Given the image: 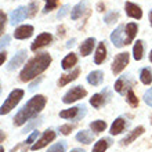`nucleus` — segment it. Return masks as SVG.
Listing matches in <instances>:
<instances>
[{"mask_svg": "<svg viewBox=\"0 0 152 152\" xmlns=\"http://www.w3.org/2000/svg\"><path fill=\"white\" fill-rule=\"evenodd\" d=\"M102 80H104V73L101 71H93L87 76V82L93 86H100L102 83Z\"/></svg>", "mask_w": 152, "mask_h": 152, "instance_id": "6ab92c4d", "label": "nucleus"}, {"mask_svg": "<svg viewBox=\"0 0 152 152\" xmlns=\"http://www.w3.org/2000/svg\"><path fill=\"white\" fill-rule=\"evenodd\" d=\"M8 43H10V36H8V35H4V36L1 37V48H4Z\"/></svg>", "mask_w": 152, "mask_h": 152, "instance_id": "a19ab883", "label": "nucleus"}, {"mask_svg": "<svg viewBox=\"0 0 152 152\" xmlns=\"http://www.w3.org/2000/svg\"><path fill=\"white\" fill-rule=\"evenodd\" d=\"M142 54H144V44L141 40H137L134 47H133V56H134V60L140 61L142 58Z\"/></svg>", "mask_w": 152, "mask_h": 152, "instance_id": "a878e982", "label": "nucleus"}, {"mask_svg": "<svg viewBox=\"0 0 152 152\" xmlns=\"http://www.w3.org/2000/svg\"><path fill=\"white\" fill-rule=\"evenodd\" d=\"M94 44H96V39H94V37H88V39H86L83 43H82V46L79 47L80 54H82L83 57L88 56V54L93 51V47H94Z\"/></svg>", "mask_w": 152, "mask_h": 152, "instance_id": "f3484780", "label": "nucleus"}, {"mask_svg": "<svg viewBox=\"0 0 152 152\" xmlns=\"http://www.w3.org/2000/svg\"><path fill=\"white\" fill-rule=\"evenodd\" d=\"M37 137H39V132H37V130H35V132H33L32 134L28 137V140L25 141V144H32V142H35V140H36Z\"/></svg>", "mask_w": 152, "mask_h": 152, "instance_id": "4c0bfd02", "label": "nucleus"}, {"mask_svg": "<svg viewBox=\"0 0 152 152\" xmlns=\"http://www.w3.org/2000/svg\"><path fill=\"white\" fill-rule=\"evenodd\" d=\"M54 138H56V132H53V130H46V132L43 133V136L40 137L35 144H32L31 149H32V151H37V149L44 148V147L48 145V142H51Z\"/></svg>", "mask_w": 152, "mask_h": 152, "instance_id": "423d86ee", "label": "nucleus"}, {"mask_svg": "<svg viewBox=\"0 0 152 152\" xmlns=\"http://www.w3.org/2000/svg\"><path fill=\"white\" fill-rule=\"evenodd\" d=\"M72 130H73V124H62V126L60 127V132L62 133V134H65V136L69 134Z\"/></svg>", "mask_w": 152, "mask_h": 152, "instance_id": "f704fd0d", "label": "nucleus"}, {"mask_svg": "<svg viewBox=\"0 0 152 152\" xmlns=\"http://www.w3.org/2000/svg\"><path fill=\"white\" fill-rule=\"evenodd\" d=\"M47 98L44 96H35L22 107V108L17 112L15 118H14V124L15 126H22L28 120H31L32 118L42 112V109L46 107Z\"/></svg>", "mask_w": 152, "mask_h": 152, "instance_id": "f257e3e1", "label": "nucleus"}, {"mask_svg": "<svg viewBox=\"0 0 152 152\" xmlns=\"http://www.w3.org/2000/svg\"><path fill=\"white\" fill-rule=\"evenodd\" d=\"M87 96V91L84 90L82 86H76V87H72L69 90L64 97H62V101L65 104H71V102H75V101L83 98V97Z\"/></svg>", "mask_w": 152, "mask_h": 152, "instance_id": "20e7f679", "label": "nucleus"}, {"mask_svg": "<svg viewBox=\"0 0 152 152\" xmlns=\"http://www.w3.org/2000/svg\"><path fill=\"white\" fill-rule=\"evenodd\" d=\"M22 97H24V90H21V88L12 90V91L10 93V96L7 97V100L4 101V104L1 105L0 113H1V115H6V113H8L11 109H14L15 105L20 102Z\"/></svg>", "mask_w": 152, "mask_h": 152, "instance_id": "7ed1b4c3", "label": "nucleus"}, {"mask_svg": "<svg viewBox=\"0 0 152 152\" xmlns=\"http://www.w3.org/2000/svg\"><path fill=\"white\" fill-rule=\"evenodd\" d=\"M129 58H130V57H129V53H120V54H118V56L113 58L112 72L115 73V75L120 73L126 68V65L129 64Z\"/></svg>", "mask_w": 152, "mask_h": 152, "instance_id": "39448f33", "label": "nucleus"}, {"mask_svg": "<svg viewBox=\"0 0 152 152\" xmlns=\"http://www.w3.org/2000/svg\"><path fill=\"white\" fill-rule=\"evenodd\" d=\"M51 64V57L48 53H42L37 54L36 57H33L28 64L24 66V69L21 71L20 77L22 82H28V80L35 79L36 76H39L42 72H44L48 68V65Z\"/></svg>", "mask_w": 152, "mask_h": 152, "instance_id": "f03ea898", "label": "nucleus"}, {"mask_svg": "<svg viewBox=\"0 0 152 152\" xmlns=\"http://www.w3.org/2000/svg\"><path fill=\"white\" fill-rule=\"evenodd\" d=\"M142 133H144V127H142V126H138V127H136L134 130H133V132L129 133L127 136H126V137L123 138V140L120 141V144H122V145H127V144H130V142H133V141L136 140L137 137H140L141 134H142Z\"/></svg>", "mask_w": 152, "mask_h": 152, "instance_id": "4468645a", "label": "nucleus"}, {"mask_svg": "<svg viewBox=\"0 0 152 152\" xmlns=\"http://www.w3.org/2000/svg\"><path fill=\"white\" fill-rule=\"evenodd\" d=\"M111 145V140L109 138H101L94 144L93 147V152H105L107 148Z\"/></svg>", "mask_w": 152, "mask_h": 152, "instance_id": "b1692460", "label": "nucleus"}, {"mask_svg": "<svg viewBox=\"0 0 152 152\" xmlns=\"http://www.w3.org/2000/svg\"><path fill=\"white\" fill-rule=\"evenodd\" d=\"M0 20H1V26H0V31H1V33H4V26H6V21H7V17H6L4 11H0Z\"/></svg>", "mask_w": 152, "mask_h": 152, "instance_id": "58836bf2", "label": "nucleus"}, {"mask_svg": "<svg viewBox=\"0 0 152 152\" xmlns=\"http://www.w3.org/2000/svg\"><path fill=\"white\" fill-rule=\"evenodd\" d=\"M36 10H37V4L35 3V1H32V3L28 6V15L33 17L35 14H36Z\"/></svg>", "mask_w": 152, "mask_h": 152, "instance_id": "c9c22d12", "label": "nucleus"}, {"mask_svg": "<svg viewBox=\"0 0 152 152\" xmlns=\"http://www.w3.org/2000/svg\"><path fill=\"white\" fill-rule=\"evenodd\" d=\"M65 149H66V142L65 141H60V142L54 144L53 147H50L47 152H65Z\"/></svg>", "mask_w": 152, "mask_h": 152, "instance_id": "c756f323", "label": "nucleus"}, {"mask_svg": "<svg viewBox=\"0 0 152 152\" xmlns=\"http://www.w3.org/2000/svg\"><path fill=\"white\" fill-rule=\"evenodd\" d=\"M44 1H46V7H44L43 12H50L58 7V0H44Z\"/></svg>", "mask_w": 152, "mask_h": 152, "instance_id": "7c9ffc66", "label": "nucleus"}, {"mask_svg": "<svg viewBox=\"0 0 152 152\" xmlns=\"http://www.w3.org/2000/svg\"><path fill=\"white\" fill-rule=\"evenodd\" d=\"M118 18H119V14H118V12H115V11H112V12H109L108 15H105L104 21L107 22V24H112V22H115Z\"/></svg>", "mask_w": 152, "mask_h": 152, "instance_id": "72a5a7b5", "label": "nucleus"}, {"mask_svg": "<svg viewBox=\"0 0 152 152\" xmlns=\"http://www.w3.org/2000/svg\"><path fill=\"white\" fill-rule=\"evenodd\" d=\"M51 40H53V36L50 35V33H40L39 36L35 39V42L32 43L31 50H32V51H36V50H39V48L50 44L51 43Z\"/></svg>", "mask_w": 152, "mask_h": 152, "instance_id": "6e6552de", "label": "nucleus"}, {"mask_svg": "<svg viewBox=\"0 0 152 152\" xmlns=\"http://www.w3.org/2000/svg\"><path fill=\"white\" fill-rule=\"evenodd\" d=\"M90 129H91L94 133H102L107 129V123L104 120H94L90 123Z\"/></svg>", "mask_w": 152, "mask_h": 152, "instance_id": "cd10ccee", "label": "nucleus"}, {"mask_svg": "<svg viewBox=\"0 0 152 152\" xmlns=\"http://www.w3.org/2000/svg\"><path fill=\"white\" fill-rule=\"evenodd\" d=\"M105 58H107V47H105V43H104V42H101V43L98 44L97 50H96L94 62H96L97 65H100V64H102V62L105 61Z\"/></svg>", "mask_w": 152, "mask_h": 152, "instance_id": "dca6fc26", "label": "nucleus"}, {"mask_svg": "<svg viewBox=\"0 0 152 152\" xmlns=\"http://www.w3.org/2000/svg\"><path fill=\"white\" fill-rule=\"evenodd\" d=\"M33 35V26L32 25H22V26H18L14 32V37L18 40L22 39H28Z\"/></svg>", "mask_w": 152, "mask_h": 152, "instance_id": "f8f14e48", "label": "nucleus"}, {"mask_svg": "<svg viewBox=\"0 0 152 152\" xmlns=\"http://www.w3.org/2000/svg\"><path fill=\"white\" fill-rule=\"evenodd\" d=\"M76 62H77V57H76L73 53H71V54H68V56L62 60L61 66H62V69H65V71H66V69L73 68V66L76 65Z\"/></svg>", "mask_w": 152, "mask_h": 152, "instance_id": "4be33fe9", "label": "nucleus"}, {"mask_svg": "<svg viewBox=\"0 0 152 152\" xmlns=\"http://www.w3.org/2000/svg\"><path fill=\"white\" fill-rule=\"evenodd\" d=\"M28 15V7H18L17 10H14V11L11 12V15H10V18H11V25H15V24H20L21 21H24Z\"/></svg>", "mask_w": 152, "mask_h": 152, "instance_id": "9b49d317", "label": "nucleus"}, {"mask_svg": "<svg viewBox=\"0 0 152 152\" xmlns=\"http://www.w3.org/2000/svg\"><path fill=\"white\" fill-rule=\"evenodd\" d=\"M144 101L149 105V107H152V87L149 88L148 91H145V94H144Z\"/></svg>", "mask_w": 152, "mask_h": 152, "instance_id": "e433bc0d", "label": "nucleus"}, {"mask_svg": "<svg viewBox=\"0 0 152 152\" xmlns=\"http://www.w3.org/2000/svg\"><path fill=\"white\" fill-rule=\"evenodd\" d=\"M149 60H151V62H152V50H151V54H149Z\"/></svg>", "mask_w": 152, "mask_h": 152, "instance_id": "09e8293b", "label": "nucleus"}, {"mask_svg": "<svg viewBox=\"0 0 152 152\" xmlns=\"http://www.w3.org/2000/svg\"><path fill=\"white\" fill-rule=\"evenodd\" d=\"M86 115V108L84 107H73V108L65 109V111H61L60 116L64 118V119H80L82 116Z\"/></svg>", "mask_w": 152, "mask_h": 152, "instance_id": "0eeeda50", "label": "nucleus"}, {"mask_svg": "<svg viewBox=\"0 0 152 152\" xmlns=\"http://www.w3.org/2000/svg\"><path fill=\"white\" fill-rule=\"evenodd\" d=\"M40 80H42V77H39V79H37V80H35L33 83H31V86H29V90H31V91H33V90L36 88V86L40 83Z\"/></svg>", "mask_w": 152, "mask_h": 152, "instance_id": "79ce46f5", "label": "nucleus"}, {"mask_svg": "<svg viewBox=\"0 0 152 152\" xmlns=\"http://www.w3.org/2000/svg\"><path fill=\"white\" fill-rule=\"evenodd\" d=\"M86 1H80V3H77L73 7V10H72V12H71V18L72 20H77V18H80V17L83 15V12H84V10H86Z\"/></svg>", "mask_w": 152, "mask_h": 152, "instance_id": "5701e85b", "label": "nucleus"}, {"mask_svg": "<svg viewBox=\"0 0 152 152\" xmlns=\"http://www.w3.org/2000/svg\"><path fill=\"white\" fill-rule=\"evenodd\" d=\"M43 122V118H37L36 120H33V122H31L29 124H26V127L22 130V133H28V132H31L32 129H35V127H37L40 123Z\"/></svg>", "mask_w": 152, "mask_h": 152, "instance_id": "473e14b6", "label": "nucleus"}, {"mask_svg": "<svg viewBox=\"0 0 152 152\" xmlns=\"http://www.w3.org/2000/svg\"><path fill=\"white\" fill-rule=\"evenodd\" d=\"M137 24H134V22H130V24L126 25V36H124V44H130L134 40V37H136L137 35Z\"/></svg>", "mask_w": 152, "mask_h": 152, "instance_id": "2eb2a0df", "label": "nucleus"}, {"mask_svg": "<svg viewBox=\"0 0 152 152\" xmlns=\"http://www.w3.org/2000/svg\"><path fill=\"white\" fill-rule=\"evenodd\" d=\"M4 60H6V53H1V56H0V64L3 65L4 64Z\"/></svg>", "mask_w": 152, "mask_h": 152, "instance_id": "37998d69", "label": "nucleus"}, {"mask_svg": "<svg viewBox=\"0 0 152 152\" xmlns=\"http://www.w3.org/2000/svg\"><path fill=\"white\" fill-rule=\"evenodd\" d=\"M76 140L79 141V142H83V144H90L93 141V134L87 130H82L76 134Z\"/></svg>", "mask_w": 152, "mask_h": 152, "instance_id": "393cba45", "label": "nucleus"}, {"mask_svg": "<svg viewBox=\"0 0 152 152\" xmlns=\"http://www.w3.org/2000/svg\"><path fill=\"white\" fill-rule=\"evenodd\" d=\"M90 104L97 109L101 108V107L105 104V97L102 96V94H94V96L90 98Z\"/></svg>", "mask_w": 152, "mask_h": 152, "instance_id": "bb28decb", "label": "nucleus"}, {"mask_svg": "<svg viewBox=\"0 0 152 152\" xmlns=\"http://www.w3.org/2000/svg\"><path fill=\"white\" fill-rule=\"evenodd\" d=\"M71 152H84L83 149H80V148H75V149H72Z\"/></svg>", "mask_w": 152, "mask_h": 152, "instance_id": "49530a36", "label": "nucleus"}, {"mask_svg": "<svg viewBox=\"0 0 152 152\" xmlns=\"http://www.w3.org/2000/svg\"><path fill=\"white\" fill-rule=\"evenodd\" d=\"M124 10H126V14L129 17H132V18H136V20H140L141 17H142V11H141V8L137 6V4L132 3V1H126L124 4Z\"/></svg>", "mask_w": 152, "mask_h": 152, "instance_id": "ddd939ff", "label": "nucleus"}, {"mask_svg": "<svg viewBox=\"0 0 152 152\" xmlns=\"http://www.w3.org/2000/svg\"><path fill=\"white\" fill-rule=\"evenodd\" d=\"M124 31H126V28H124L123 25H120V26H118V28L113 31L112 35H111V40H112V43L115 44L116 47H123V46H124V37H123V35H126V33H124Z\"/></svg>", "mask_w": 152, "mask_h": 152, "instance_id": "9d476101", "label": "nucleus"}, {"mask_svg": "<svg viewBox=\"0 0 152 152\" xmlns=\"http://www.w3.org/2000/svg\"><path fill=\"white\" fill-rule=\"evenodd\" d=\"M25 60H26V51H25V50H21V51L17 53L15 56L11 58V61L8 62L7 69L8 71H14V69H17L20 65L24 64Z\"/></svg>", "mask_w": 152, "mask_h": 152, "instance_id": "1a4fd4ad", "label": "nucleus"}, {"mask_svg": "<svg viewBox=\"0 0 152 152\" xmlns=\"http://www.w3.org/2000/svg\"><path fill=\"white\" fill-rule=\"evenodd\" d=\"M127 101L132 107H137L138 105V98L136 97V94H134V91H133L132 88H129V91H127Z\"/></svg>", "mask_w": 152, "mask_h": 152, "instance_id": "2f4dec72", "label": "nucleus"}, {"mask_svg": "<svg viewBox=\"0 0 152 152\" xmlns=\"http://www.w3.org/2000/svg\"><path fill=\"white\" fill-rule=\"evenodd\" d=\"M75 42H76V40L75 39H72V40H69V42H68V43H66V47H72V46H73V44H75Z\"/></svg>", "mask_w": 152, "mask_h": 152, "instance_id": "c03bdc74", "label": "nucleus"}, {"mask_svg": "<svg viewBox=\"0 0 152 152\" xmlns=\"http://www.w3.org/2000/svg\"><path fill=\"white\" fill-rule=\"evenodd\" d=\"M102 8H104V4H102V3H100V4H98V11H104Z\"/></svg>", "mask_w": 152, "mask_h": 152, "instance_id": "a18cd8bd", "label": "nucleus"}, {"mask_svg": "<svg viewBox=\"0 0 152 152\" xmlns=\"http://www.w3.org/2000/svg\"><path fill=\"white\" fill-rule=\"evenodd\" d=\"M149 21H151V25H152V10H151V12H149Z\"/></svg>", "mask_w": 152, "mask_h": 152, "instance_id": "de8ad7c7", "label": "nucleus"}, {"mask_svg": "<svg viewBox=\"0 0 152 152\" xmlns=\"http://www.w3.org/2000/svg\"><path fill=\"white\" fill-rule=\"evenodd\" d=\"M79 73H80V69L76 68V69H73L71 73H68V75H62L60 77V80H58V86H60V87H62V86H65V84L71 83L72 80H75L76 77L79 76Z\"/></svg>", "mask_w": 152, "mask_h": 152, "instance_id": "a211bd4d", "label": "nucleus"}, {"mask_svg": "<svg viewBox=\"0 0 152 152\" xmlns=\"http://www.w3.org/2000/svg\"><path fill=\"white\" fill-rule=\"evenodd\" d=\"M68 10H69V6H64V7L61 8V11H58V14H57V17H58V18H62V17H64L65 14L68 12Z\"/></svg>", "mask_w": 152, "mask_h": 152, "instance_id": "ea45409f", "label": "nucleus"}, {"mask_svg": "<svg viewBox=\"0 0 152 152\" xmlns=\"http://www.w3.org/2000/svg\"><path fill=\"white\" fill-rule=\"evenodd\" d=\"M140 79H141V82H142L144 84H151L152 83V72H151V69L149 68L141 69Z\"/></svg>", "mask_w": 152, "mask_h": 152, "instance_id": "c85d7f7f", "label": "nucleus"}, {"mask_svg": "<svg viewBox=\"0 0 152 152\" xmlns=\"http://www.w3.org/2000/svg\"><path fill=\"white\" fill-rule=\"evenodd\" d=\"M129 79L126 77V76H120L119 79L116 80V83H115V90L119 94H124L126 93V90L129 88Z\"/></svg>", "mask_w": 152, "mask_h": 152, "instance_id": "412c9836", "label": "nucleus"}, {"mask_svg": "<svg viewBox=\"0 0 152 152\" xmlns=\"http://www.w3.org/2000/svg\"><path fill=\"white\" fill-rule=\"evenodd\" d=\"M124 127H126V122H124V119L123 118H118V119L112 123V126H111L109 133H111L112 136H116V134H120V133L123 132Z\"/></svg>", "mask_w": 152, "mask_h": 152, "instance_id": "aec40b11", "label": "nucleus"}]
</instances>
